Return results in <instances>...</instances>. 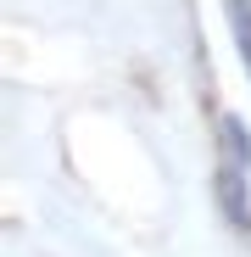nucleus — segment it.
<instances>
[{"instance_id":"f257e3e1","label":"nucleus","mask_w":251,"mask_h":257,"mask_svg":"<svg viewBox=\"0 0 251 257\" xmlns=\"http://www.w3.org/2000/svg\"><path fill=\"white\" fill-rule=\"evenodd\" d=\"M218 196L229 207V224L234 229H251V201H245V162H229L218 174Z\"/></svg>"},{"instance_id":"f03ea898","label":"nucleus","mask_w":251,"mask_h":257,"mask_svg":"<svg viewBox=\"0 0 251 257\" xmlns=\"http://www.w3.org/2000/svg\"><path fill=\"white\" fill-rule=\"evenodd\" d=\"M229 17H234V39H240V51L251 62V0H229Z\"/></svg>"},{"instance_id":"7ed1b4c3","label":"nucleus","mask_w":251,"mask_h":257,"mask_svg":"<svg viewBox=\"0 0 251 257\" xmlns=\"http://www.w3.org/2000/svg\"><path fill=\"white\" fill-rule=\"evenodd\" d=\"M223 135H229V151H234V162H251V140H245V128H240L234 117L223 123Z\"/></svg>"}]
</instances>
